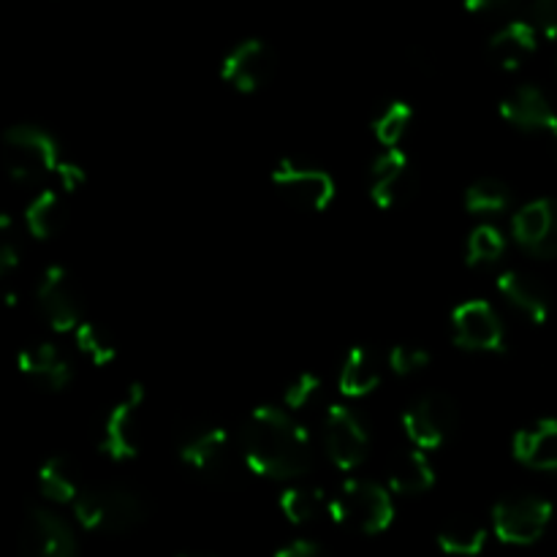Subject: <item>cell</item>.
<instances>
[{"label": "cell", "instance_id": "5bb4252c", "mask_svg": "<svg viewBox=\"0 0 557 557\" xmlns=\"http://www.w3.org/2000/svg\"><path fill=\"white\" fill-rule=\"evenodd\" d=\"M500 117L509 125H515V128L525 131V134L549 139L557 152V112L553 103H549V98L536 85L515 87L500 101Z\"/></svg>", "mask_w": 557, "mask_h": 557}, {"label": "cell", "instance_id": "4fadbf2b", "mask_svg": "<svg viewBox=\"0 0 557 557\" xmlns=\"http://www.w3.org/2000/svg\"><path fill=\"white\" fill-rule=\"evenodd\" d=\"M511 237L536 259H557V199H533L511 218Z\"/></svg>", "mask_w": 557, "mask_h": 557}, {"label": "cell", "instance_id": "f35d334b", "mask_svg": "<svg viewBox=\"0 0 557 557\" xmlns=\"http://www.w3.org/2000/svg\"><path fill=\"white\" fill-rule=\"evenodd\" d=\"M180 557H212V555H201V553H185V555H180Z\"/></svg>", "mask_w": 557, "mask_h": 557}, {"label": "cell", "instance_id": "4dcf8cb0", "mask_svg": "<svg viewBox=\"0 0 557 557\" xmlns=\"http://www.w3.org/2000/svg\"><path fill=\"white\" fill-rule=\"evenodd\" d=\"M76 337V348L90 359L92 364L103 368V364H112L117 359V346L112 343V337L101 330L92 321H82L74 332Z\"/></svg>", "mask_w": 557, "mask_h": 557}, {"label": "cell", "instance_id": "ffe728a7", "mask_svg": "<svg viewBox=\"0 0 557 557\" xmlns=\"http://www.w3.org/2000/svg\"><path fill=\"white\" fill-rule=\"evenodd\" d=\"M517 462L533 471H557V419H542L520 430L511 444Z\"/></svg>", "mask_w": 557, "mask_h": 557}, {"label": "cell", "instance_id": "e0dca14e", "mask_svg": "<svg viewBox=\"0 0 557 557\" xmlns=\"http://www.w3.org/2000/svg\"><path fill=\"white\" fill-rule=\"evenodd\" d=\"M411 188L413 172L408 156L400 147H386L370 169V199H373V205L379 210H392L411 194Z\"/></svg>", "mask_w": 557, "mask_h": 557}, {"label": "cell", "instance_id": "836d02e7", "mask_svg": "<svg viewBox=\"0 0 557 557\" xmlns=\"http://www.w3.org/2000/svg\"><path fill=\"white\" fill-rule=\"evenodd\" d=\"M11 226H14V223H11V215L3 212V215H0V272H3V275H11L22 261L20 243H16L14 228Z\"/></svg>", "mask_w": 557, "mask_h": 557}, {"label": "cell", "instance_id": "7a4b0ae2", "mask_svg": "<svg viewBox=\"0 0 557 557\" xmlns=\"http://www.w3.org/2000/svg\"><path fill=\"white\" fill-rule=\"evenodd\" d=\"M71 506L76 522L92 533H128L147 520L145 498L120 484L85 487Z\"/></svg>", "mask_w": 557, "mask_h": 557}, {"label": "cell", "instance_id": "ba28073f", "mask_svg": "<svg viewBox=\"0 0 557 557\" xmlns=\"http://www.w3.org/2000/svg\"><path fill=\"white\" fill-rule=\"evenodd\" d=\"M141 413H145V386L131 384L103 424L101 451L109 460L125 462L139 455Z\"/></svg>", "mask_w": 557, "mask_h": 557}, {"label": "cell", "instance_id": "603a6c76", "mask_svg": "<svg viewBox=\"0 0 557 557\" xmlns=\"http://www.w3.org/2000/svg\"><path fill=\"white\" fill-rule=\"evenodd\" d=\"M381 384V359L373 348L354 346L341 368V392L346 397H368Z\"/></svg>", "mask_w": 557, "mask_h": 557}, {"label": "cell", "instance_id": "d4e9b609", "mask_svg": "<svg viewBox=\"0 0 557 557\" xmlns=\"http://www.w3.org/2000/svg\"><path fill=\"white\" fill-rule=\"evenodd\" d=\"M281 511L292 525H310L319 517L330 515V498L321 487H310V484H294V487L283 490L281 495Z\"/></svg>", "mask_w": 557, "mask_h": 557}, {"label": "cell", "instance_id": "2e32d148", "mask_svg": "<svg viewBox=\"0 0 557 557\" xmlns=\"http://www.w3.org/2000/svg\"><path fill=\"white\" fill-rule=\"evenodd\" d=\"M185 466L205 479H226L234 466L232 435L223 428H205L190 435L180 449Z\"/></svg>", "mask_w": 557, "mask_h": 557}, {"label": "cell", "instance_id": "8992f818", "mask_svg": "<svg viewBox=\"0 0 557 557\" xmlns=\"http://www.w3.org/2000/svg\"><path fill=\"white\" fill-rule=\"evenodd\" d=\"M403 430L408 441L424 451H435L457 430V406L444 392H428L403 411Z\"/></svg>", "mask_w": 557, "mask_h": 557}, {"label": "cell", "instance_id": "d6a6232c", "mask_svg": "<svg viewBox=\"0 0 557 557\" xmlns=\"http://www.w3.org/2000/svg\"><path fill=\"white\" fill-rule=\"evenodd\" d=\"M319 392H321L319 375L302 373L286 386V392H283V403H286V408H292V411H302V408H308L310 403H313V397L319 395Z\"/></svg>", "mask_w": 557, "mask_h": 557}, {"label": "cell", "instance_id": "30bf717a", "mask_svg": "<svg viewBox=\"0 0 557 557\" xmlns=\"http://www.w3.org/2000/svg\"><path fill=\"white\" fill-rule=\"evenodd\" d=\"M324 449L332 466L357 471L370 451V435L362 419L346 406H330L324 417Z\"/></svg>", "mask_w": 557, "mask_h": 557}, {"label": "cell", "instance_id": "484cf974", "mask_svg": "<svg viewBox=\"0 0 557 557\" xmlns=\"http://www.w3.org/2000/svg\"><path fill=\"white\" fill-rule=\"evenodd\" d=\"M38 490L52 504H74L85 487L65 457H49L38 471Z\"/></svg>", "mask_w": 557, "mask_h": 557}, {"label": "cell", "instance_id": "cb8c5ba5", "mask_svg": "<svg viewBox=\"0 0 557 557\" xmlns=\"http://www.w3.org/2000/svg\"><path fill=\"white\" fill-rule=\"evenodd\" d=\"M435 542L441 553L451 557H476L487 547V528L471 517H451L438 528Z\"/></svg>", "mask_w": 557, "mask_h": 557}, {"label": "cell", "instance_id": "f546056e", "mask_svg": "<svg viewBox=\"0 0 557 557\" xmlns=\"http://www.w3.org/2000/svg\"><path fill=\"white\" fill-rule=\"evenodd\" d=\"M411 120H413V109L408 107L406 101L386 103L384 112H381L373 123L375 139H379L384 147H397L403 139H406L408 128H411Z\"/></svg>", "mask_w": 557, "mask_h": 557}, {"label": "cell", "instance_id": "52a82bcc", "mask_svg": "<svg viewBox=\"0 0 557 557\" xmlns=\"http://www.w3.org/2000/svg\"><path fill=\"white\" fill-rule=\"evenodd\" d=\"M272 185L288 205L305 212H324L337 194L335 177L330 172L288 158L272 169Z\"/></svg>", "mask_w": 557, "mask_h": 557}, {"label": "cell", "instance_id": "4316f807", "mask_svg": "<svg viewBox=\"0 0 557 557\" xmlns=\"http://www.w3.org/2000/svg\"><path fill=\"white\" fill-rule=\"evenodd\" d=\"M25 226L36 239H49L60 234V228L65 226V210L58 190L44 188L41 194L33 196L25 210Z\"/></svg>", "mask_w": 557, "mask_h": 557}, {"label": "cell", "instance_id": "e575fe53", "mask_svg": "<svg viewBox=\"0 0 557 557\" xmlns=\"http://www.w3.org/2000/svg\"><path fill=\"white\" fill-rule=\"evenodd\" d=\"M533 14H536V22L544 30V36L557 41V0H536Z\"/></svg>", "mask_w": 557, "mask_h": 557}, {"label": "cell", "instance_id": "d6986e66", "mask_svg": "<svg viewBox=\"0 0 557 557\" xmlns=\"http://www.w3.org/2000/svg\"><path fill=\"white\" fill-rule=\"evenodd\" d=\"M500 297L517 310V313L525 315L533 324H544L549 319V310H553V299H549V292L536 281L533 275L520 270H506L500 272L498 281Z\"/></svg>", "mask_w": 557, "mask_h": 557}, {"label": "cell", "instance_id": "44dd1931", "mask_svg": "<svg viewBox=\"0 0 557 557\" xmlns=\"http://www.w3.org/2000/svg\"><path fill=\"white\" fill-rule=\"evenodd\" d=\"M539 47L536 27L528 22H509L487 44V54L498 69L517 71Z\"/></svg>", "mask_w": 557, "mask_h": 557}, {"label": "cell", "instance_id": "277c9868", "mask_svg": "<svg viewBox=\"0 0 557 557\" xmlns=\"http://www.w3.org/2000/svg\"><path fill=\"white\" fill-rule=\"evenodd\" d=\"M3 163L14 183H36L60 166V150L52 134L33 123L14 125L3 136Z\"/></svg>", "mask_w": 557, "mask_h": 557}, {"label": "cell", "instance_id": "8d00e7d4", "mask_svg": "<svg viewBox=\"0 0 557 557\" xmlns=\"http://www.w3.org/2000/svg\"><path fill=\"white\" fill-rule=\"evenodd\" d=\"M272 557H332L321 544L308 542V539H297V542L286 544V547L277 549Z\"/></svg>", "mask_w": 557, "mask_h": 557}, {"label": "cell", "instance_id": "9a60e30c", "mask_svg": "<svg viewBox=\"0 0 557 557\" xmlns=\"http://www.w3.org/2000/svg\"><path fill=\"white\" fill-rule=\"evenodd\" d=\"M275 74V52L261 38H245L221 63V79L239 92H256Z\"/></svg>", "mask_w": 557, "mask_h": 557}, {"label": "cell", "instance_id": "8fae6325", "mask_svg": "<svg viewBox=\"0 0 557 557\" xmlns=\"http://www.w3.org/2000/svg\"><path fill=\"white\" fill-rule=\"evenodd\" d=\"M38 308L54 332H76L82 324V299L74 277L65 267L52 264L44 270L36 288Z\"/></svg>", "mask_w": 557, "mask_h": 557}, {"label": "cell", "instance_id": "7c38bea8", "mask_svg": "<svg viewBox=\"0 0 557 557\" xmlns=\"http://www.w3.org/2000/svg\"><path fill=\"white\" fill-rule=\"evenodd\" d=\"M22 557H76V536L69 522L49 509H30L20 533Z\"/></svg>", "mask_w": 557, "mask_h": 557}, {"label": "cell", "instance_id": "d590c367", "mask_svg": "<svg viewBox=\"0 0 557 557\" xmlns=\"http://www.w3.org/2000/svg\"><path fill=\"white\" fill-rule=\"evenodd\" d=\"M54 174H58L60 188H63L65 194H74V190H79L87 180V174L82 172V166H76V163H71V161H60L58 172Z\"/></svg>", "mask_w": 557, "mask_h": 557}, {"label": "cell", "instance_id": "ac0fdd59", "mask_svg": "<svg viewBox=\"0 0 557 557\" xmlns=\"http://www.w3.org/2000/svg\"><path fill=\"white\" fill-rule=\"evenodd\" d=\"M16 364L27 379L49 392H63L74 379V364L54 343H33V346L22 348Z\"/></svg>", "mask_w": 557, "mask_h": 557}, {"label": "cell", "instance_id": "74e56055", "mask_svg": "<svg viewBox=\"0 0 557 557\" xmlns=\"http://www.w3.org/2000/svg\"><path fill=\"white\" fill-rule=\"evenodd\" d=\"M511 3H517V0H466V9L473 14H484V11L509 9Z\"/></svg>", "mask_w": 557, "mask_h": 557}, {"label": "cell", "instance_id": "1f68e13d", "mask_svg": "<svg viewBox=\"0 0 557 557\" xmlns=\"http://www.w3.org/2000/svg\"><path fill=\"white\" fill-rule=\"evenodd\" d=\"M386 364H389L392 373L406 379V375L422 373V370L428 368L430 351L428 348L417 346V343H397V346L389 351V357H386Z\"/></svg>", "mask_w": 557, "mask_h": 557}, {"label": "cell", "instance_id": "7402d4cb", "mask_svg": "<svg viewBox=\"0 0 557 557\" xmlns=\"http://www.w3.org/2000/svg\"><path fill=\"white\" fill-rule=\"evenodd\" d=\"M435 484V471L428 460V451L411 446L400 451L389 466V490L395 495H422Z\"/></svg>", "mask_w": 557, "mask_h": 557}, {"label": "cell", "instance_id": "5b68a950", "mask_svg": "<svg viewBox=\"0 0 557 557\" xmlns=\"http://www.w3.org/2000/svg\"><path fill=\"white\" fill-rule=\"evenodd\" d=\"M553 504L539 495H511L495 504L493 533L509 547H528L547 533L553 522Z\"/></svg>", "mask_w": 557, "mask_h": 557}, {"label": "cell", "instance_id": "6da1fadb", "mask_svg": "<svg viewBox=\"0 0 557 557\" xmlns=\"http://www.w3.org/2000/svg\"><path fill=\"white\" fill-rule=\"evenodd\" d=\"M243 460L256 476L294 482L313 468L310 435L288 411L261 406L245 422L239 433Z\"/></svg>", "mask_w": 557, "mask_h": 557}, {"label": "cell", "instance_id": "9c48e42d", "mask_svg": "<svg viewBox=\"0 0 557 557\" xmlns=\"http://www.w3.org/2000/svg\"><path fill=\"white\" fill-rule=\"evenodd\" d=\"M451 335L466 351L498 354L506 346V330L498 310L487 299H468L451 313Z\"/></svg>", "mask_w": 557, "mask_h": 557}, {"label": "cell", "instance_id": "f1b7e54d", "mask_svg": "<svg viewBox=\"0 0 557 557\" xmlns=\"http://www.w3.org/2000/svg\"><path fill=\"white\" fill-rule=\"evenodd\" d=\"M506 253V239L500 234V228H495L493 223H484L476 226L468 237L466 245V259L471 267H490L495 261L504 259Z\"/></svg>", "mask_w": 557, "mask_h": 557}, {"label": "cell", "instance_id": "83f0119b", "mask_svg": "<svg viewBox=\"0 0 557 557\" xmlns=\"http://www.w3.org/2000/svg\"><path fill=\"white\" fill-rule=\"evenodd\" d=\"M462 201H466V210L471 215H500L511 207V188L504 180L482 177L468 185Z\"/></svg>", "mask_w": 557, "mask_h": 557}, {"label": "cell", "instance_id": "3957f363", "mask_svg": "<svg viewBox=\"0 0 557 557\" xmlns=\"http://www.w3.org/2000/svg\"><path fill=\"white\" fill-rule=\"evenodd\" d=\"M330 517L348 531L379 536L395 522L392 490L375 482L351 479L330 498Z\"/></svg>", "mask_w": 557, "mask_h": 557}]
</instances>
